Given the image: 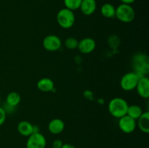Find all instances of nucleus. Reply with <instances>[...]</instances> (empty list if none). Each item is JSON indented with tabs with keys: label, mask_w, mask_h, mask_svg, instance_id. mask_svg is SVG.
<instances>
[{
	"label": "nucleus",
	"mask_w": 149,
	"mask_h": 148,
	"mask_svg": "<svg viewBox=\"0 0 149 148\" xmlns=\"http://www.w3.org/2000/svg\"><path fill=\"white\" fill-rule=\"evenodd\" d=\"M127 102L122 97H115L109 103L108 110L110 114L116 118H120L126 115L128 109Z\"/></svg>",
	"instance_id": "obj_1"
},
{
	"label": "nucleus",
	"mask_w": 149,
	"mask_h": 148,
	"mask_svg": "<svg viewBox=\"0 0 149 148\" xmlns=\"http://www.w3.org/2000/svg\"><path fill=\"white\" fill-rule=\"evenodd\" d=\"M58 25L62 28H71L75 23V15L74 11L67 8H63L58 11L56 16Z\"/></svg>",
	"instance_id": "obj_2"
},
{
	"label": "nucleus",
	"mask_w": 149,
	"mask_h": 148,
	"mask_svg": "<svg viewBox=\"0 0 149 148\" xmlns=\"http://www.w3.org/2000/svg\"><path fill=\"white\" fill-rule=\"evenodd\" d=\"M115 17L125 23H131L135 17V12L130 4H121L116 8Z\"/></svg>",
	"instance_id": "obj_3"
},
{
	"label": "nucleus",
	"mask_w": 149,
	"mask_h": 148,
	"mask_svg": "<svg viewBox=\"0 0 149 148\" xmlns=\"http://www.w3.org/2000/svg\"><path fill=\"white\" fill-rule=\"evenodd\" d=\"M140 78L141 77L135 72L127 73L122 77L120 80L121 87L125 91H132L136 88Z\"/></svg>",
	"instance_id": "obj_4"
},
{
	"label": "nucleus",
	"mask_w": 149,
	"mask_h": 148,
	"mask_svg": "<svg viewBox=\"0 0 149 148\" xmlns=\"http://www.w3.org/2000/svg\"><path fill=\"white\" fill-rule=\"evenodd\" d=\"M133 64L135 65V73L140 77L143 76L147 73L148 69V59L146 55L143 54H138L133 58Z\"/></svg>",
	"instance_id": "obj_5"
},
{
	"label": "nucleus",
	"mask_w": 149,
	"mask_h": 148,
	"mask_svg": "<svg viewBox=\"0 0 149 148\" xmlns=\"http://www.w3.org/2000/svg\"><path fill=\"white\" fill-rule=\"evenodd\" d=\"M28 137L26 148H45L46 147V139L40 132L33 133Z\"/></svg>",
	"instance_id": "obj_6"
},
{
	"label": "nucleus",
	"mask_w": 149,
	"mask_h": 148,
	"mask_svg": "<svg viewBox=\"0 0 149 148\" xmlns=\"http://www.w3.org/2000/svg\"><path fill=\"white\" fill-rule=\"evenodd\" d=\"M42 45L43 47L49 52H56L61 47L62 41L56 35H48L44 38Z\"/></svg>",
	"instance_id": "obj_7"
},
{
	"label": "nucleus",
	"mask_w": 149,
	"mask_h": 148,
	"mask_svg": "<svg viewBox=\"0 0 149 148\" xmlns=\"http://www.w3.org/2000/svg\"><path fill=\"white\" fill-rule=\"evenodd\" d=\"M136 120L132 118L127 115L120 118L119 120V127L125 133H131L136 129Z\"/></svg>",
	"instance_id": "obj_8"
},
{
	"label": "nucleus",
	"mask_w": 149,
	"mask_h": 148,
	"mask_svg": "<svg viewBox=\"0 0 149 148\" xmlns=\"http://www.w3.org/2000/svg\"><path fill=\"white\" fill-rule=\"evenodd\" d=\"M96 42L93 39L90 37L84 38L79 41L77 49L82 54H90L95 50Z\"/></svg>",
	"instance_id": "obj_9"
},
{
	"label": "nucleus",
	"mask_w": 149,
	"mask_h": 148,
	"mask_svg": "<svg viewBox=\"0 0 149 148\" xmlns=\"http://www.w3.org/2000/svg\"><path fill=\"white\" fill-rule=\"evenodd\" d=\"M135 89L140 97L144 99H148L149 97V79L148 77L146 75L141 77L138 80Z\"/></svg>",
	"instance_id": "obj_10"
},
{
	"label": "nucleus",
	"mask_w": 149,
	"mask_h": 148,
	"mask_svg": "<svg viewBox=\"0 0 149 148\" xmlns=\"http://www.w3.org/2000/svg\"><path fill=\"white\" fill-rule=\"evenodd\" d=\"M97 3L95 0H82L79 9L84 15H91L95 12Z\"/></svg>",
	"instance_id": "obj_11"
},
{
	"label": "nucleus",
	"mask_w": 149,
	"mask_h": 148,
	"mask_svg": "<svg viewBox=\"0 0 149 148\" xmlns=\"http://www.w3.org/2000/svg\"><path fill=\"white\" fill-rule=\"evenodd\" d=\"M64 129L65 123L60 118L52 119L48 124V130L52 134H59L63 131Z\"/></svg>",
	"instance_id": "obj_12"
},
{
	"label": "nucleus",
	"mask_w": 149,
	"mask_h": 148,
	"mask_svg": "<svg viewBox=\"0 0 149 148\" xmlns=\"http://www.w3.org/2000/svg\"><path fill=\"white\" fill-rule=\"evenodd\" d=\"M37 88L43 92H50L54 91L55 85L52 80L49 78H42L37 82Z\"/></svg>",
	"instance_id": "obj_13"
},
{
	"label": "nucleus",
	"mask_w": 149,
	"mask_h": 148,
	"mask_svg": "<svg viewBox=\"0 0 149 148\" xmlns=\"http://www.w3.org/2000/svg\"><path fill=\"white\" fill-rule=\"evenodd\" d=\"M17 131L23 136H29L33 133V125L27 120H22L17 124Z\"/></svg>",
	"instance_id": "obj_14"
},
{
	"label": "nucleus",
	"mask_w": 149,
	"mask_h": 148,
	"mask_svg": "<svg viewBox=\"0 0 149 148\" xmlns=\"http://www.w3.org/2000/svg\"><path fill=\"white\" fill-rule=\"evenodd\" d=\"M138 125L142 132L148 133L149 132V113L143 112L138 119Z\"/></svg>",
	"instance_id": "obj_15"
},
{
	"label": "nucleus",
	"mask_w": 149,
	"mask_h": 148,
	"mask_svg": "<svg viewBox=\"0 0 149 148\" xmlns=\"http://www.w3.org/2000/svg\"><path fill=\"white\" fill-rule=\"evenodd\" d=\"M100 13L106 18H113L116 14V7L110 3H106L100 8Z\"/></svg>",
	"instance_id": "obj_16"
},
{
	"label": "nucleus",
	"mask_w": 149,
	"mask_h": 148,
	"mask_svg": "<svg viewBox=\"0 0 149 148\" xmlns=\"http://www.w3.org/2000/svg\"><path fill=\"white\" fill-rule=\"evenodd\" d=\"M21 101V97L20 94L16 91H12L10 92L7 96L6 98V103L7 104L13 107H17Z\"/></svg>",
	"instance_id": "obj_17"
},
{
	"label": "nucleus",
	"mask_w": 149,
	"mask_h": 148,
	"mask_svg": "<svg viewBox=\"0 0 149 148\" xmlns=\"http://www.w3.org/2000/svg\"><path fill=\"white\" fill-rule=\"evenodd\" d=\"M143 113V112L142 108L139 105L132 104V105L128 106L127 115L135 120H138Z\"/></svg>",
	"instance_id": "obj_18"
},
{
	"label": "nucleus",
	"mask_w": 149,
	"mask_h": 148,
	"mask_svg": "<svg viewBox=\"0 0 149 148\" xmlns=\"http://www.w3.org/2000/svg\"><path fill=\"white\" fill-rule=\"evenodd\" d=\"M82 0H63L65 8L72 11L79 9Z\"/></svg>",
	"instance_id": "obj_19"
},
{
	"label": "nucleus",
	"mask_w": 149,
	"mask_h": 148,
	"mask_svg": "<svg viewBox=\"0 0 149 148\" xmlns=\"http://www.w3.org/2000/svg\"><path fill=\"white\" fill-rule=\"evenodd\" d=\"M65 46L68 49H77L79 41L76 38L68 37L65 40Z\"/></svg>",
	"instance_id": "obj_20"
},
{
	"label": "nucleus",
	"mask_w": 149,
	"mask_h": 148,
	"mask_svg": "<svg viewBox=\"0 0 149 148\" xmlns=\"http://www.w3.org/2000/svg\"><path fill=\"white\" fill-rule=\"evenodd\" d=\"M6 116H7V113H5L2 107H0V126L5 121Z\"/></svg>",
	"instance_id": "obj_21"
},
{
	"label": "nucleus",
	"mask_w": 149,
	"mask_h": 148,
	"mask_svg": "<svg viewBox=\"0 0 149 148\" xmlns=\"http://www.w3.org/2000/svg\"><path fill=\"white\" fill-rule=\"evenodd\" d=\"M63 145V142L60 139H55V141L52 143V148H61L62 147Z\"/></svg>",
	"instance_id": "obj_22"
},
{
	"label": "nucleus",
	"mask_w": 149,
	"mask_h": 148,
	"mask_svg": "<svg viewBox=\"0 0 149 148\" xmlns=\"http://www.w3.org/2000/svg\"><path fill=\"white\" fill-rule=\"evenodd\" d=\"M15 107H13V106H10L9 105V104H7V103H6V104L4 105V107H3V109L4 110V111H5L6 113H13V112L15 111Z\"/></svg>",
	"instance_id": "obj_23"
},
{
	"label": "nucleus",
	"mask_w": 149,
	"mask_h": 148,
	"mask_svg": "<svg viewBox=\"0 0 149 148\" xmlns=\"http://www.w3.org/2000/svg\"><path fill=\"white\" fill-rule=\"evenodd\" d=\"M120 1H122V4H131L132 3L135 2V0H119Z\"/></svg>",
	"instance_id": "obj_24"
},
{
	"label": "nucleus",
	"mask_w": 149,
	"mask_h": 148,
	"mask_svg": "<svg viewBox=\"0 0 149 148\" xmlns=\"http://www.w3.org/2000/svg\"><path fill=\"white\" fill-rule=\"evenodd\" d=\"M61 148H76L74 145H71V144H63Z\"/></svg>",
	"instance_id": "obj_25"
},
{
	"label": "nucleus",
	"mask_w": 149,
	"mask_h": 148,
	"mask_svg": "<svg viewBox=\"0 0 149 148\" xmlns=\"http://www.w3.org/2000/svg\"><path fill=\"white\" fill-rule=\"evenodd\" d=\"M0 102H1V97H0Z\"/></svg>",
	"instance_id": "obj_26"
}]
</instances>
